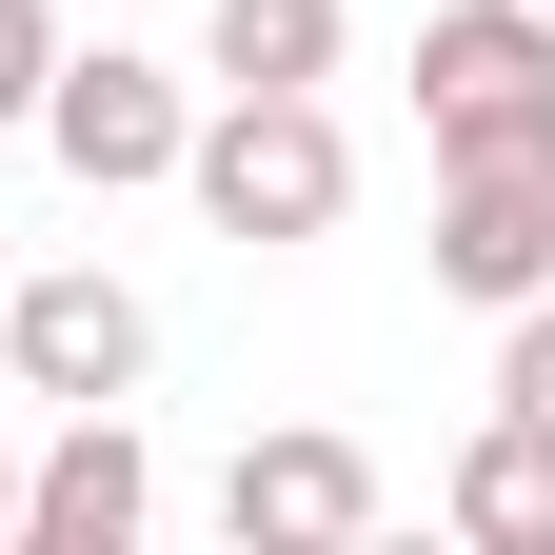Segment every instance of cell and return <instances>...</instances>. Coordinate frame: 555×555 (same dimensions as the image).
<instances>
[{
  "label": "cell",
  "instance_id": "obj_1",
  "mask_svg": "<svg viewBox=\"0 0 555 555\" xmlns=\"http://www.w3.org/2000/svg\"><path fill=\"white\" fill-rule=\"evenodd\" d=\"M179 179H198V219L219 238H337V198H358V139H337L318 80H219V119L179 139Z\"/></svg>",
  "mask_w": 555,
  "mask_h": 555
},
{
  "label": "cell",
  "instance_id": "obj_2",
  "mask_svg": "<svg viewBox=\"0 0 555 555\" xmlns=\"http://www.w3.org/2000/svg\"><path fill=\"white\" fill-rule=\"evenodd\" d=\"M416 139L437 159H555V21L535 0H437L416 21Z\"/></svg>",
  "mask_w": 555,
  "mask_h": 555
},
{
  "label": "cell",
  "instance_id": "obj_3",
  "mask_svg": "<svg viewBox=\"0 0 555 555\" xmlns=\"http://www.w3.org/2000/svg\"><path fill=\"white\" fill-rule=\"evenodd\" d=\"M139 358H159V318H139V278H100V258H60V278H21L0 298V377L21 397H139Z\"/></svg>",
  "mask_w": 555,
  "mask_h": 555
},
{
  "label": "cell",
  "instance_id": "obj_4",
  "mask_svg": "<svg viewBox=\"0 0 555 555\" xmlns=\"http://www.w3.org/2000/svg\"><path fill=\"white\" fill-rule=\"evenodd\" d=\"M40 139H60V179H80V198H139V179H179V139H198V100L159 80V60H80V40H60V80H40Z\"/></svg>",
  "mask_w": 555,
  "mask_h": 555
},
{
  "label": "cell",
  "instance_id": "obj_5",
  "mask_svg": "<svg viewBox=\"0 0 555 555\" xmlns=\"http://www.w3.org/2000/svg\"><path fill=\"white\" fill-rule=\"evenodd\" d=\"M139 516H159V456H139L119 397H80V416L21 456V555H119Z\"/></svg>",
  "mask_w": 555,
  "mask_h": 555
},
{
  "label": "cell",
  "instance_id": "obj_6",
  "mask_svg": "<svg viewBox=\"0 0 555 555\" xmlns=\"http://www.w3.org/2000/svg\"><path fill=\"white\" fill-rule=\"evenodd\" d=\"M219 516H238V555H337V535H377V456L358 437H238Z\"/></svg>",
  "mask_w": 555,
  "mask_h": 555
},
{
  "label": "cell",
  "instance_id": "obj_7",
  "mask_svg": "<svg viewBox=\"0 0 555 555\" xmlns=\"http://www.w3.org/2000/svg\"><path fill=\"white\" fill-rule=\"evenodd\" d=\"M437 278L476 318L555 278V159H437Z\"/></svg>",
  "mask_w": 555,
  "mask_h": 555
},
{
  "label": "cell",
  "instance_id": "obj_8",
  "mask_svg": "<svg viewBox=\"0 0 555 555\" xmlns=\"http://www.w3.org/2000/svg\"><path fill=\"white\" fill-rule=\"evenodd\" d=\"M456 535L476 555H555V416H496L456 456Z\"/></svg>",
  "mask_w": 555,
  "mask_h": 555
},
{
  "label": "cell",
  "instance_id": "obj_9",
  "mask_svg": "<svg viewBox=\"0 0 555 555\" xmlns=\"http://www.w3.org/2000/svg\"><path fill=\"white\" fill-rule=\"evenodd\" d=\"M198 60H219V80H337V0H219Z\"/></svg>",
  "mask_w": 555,
  "mask_h": 555
},
{
  "label": "cell",
  "instance_id": "obj_10",
  "mask_svg": "<svg viewBox=\"0 0 555 555\" xmlns=\"http://www.w3.org/2000/svg\"><path fill=\"white\" fill-rule=\"evenodd\" d=\"M496 416H555V278L496 298Z\"/></svg>",
  "mask_w": 555,
  "mask_h": 555
},
{
  "label": "cell",
  "instance_id": "obj_11",
  "mask_svg": "<svg viewBox=\"0 0 555 555\" xmlns=\"http://www.w3.org/2000/svg\"><path fill=\"white\" fill-rule=\"evenodd\" d=\"M40 80H60V21H40V0H0V119H40Z\"/></svg>",
  "mask_w": 555,
  "mask_h": 555
},
{
  "label": "cell",
  "instance_id": "obj_12",
  "mask_svg": "<svg viewBox=\"0 0 555 555\" xmlns=\"http://www.w3.org/2000/svg\"><path fill=\"white\" fill-rule=\"evenodd\" d=\"M0 535H21V456H0Z\"/></svg>",
  "mask_w": 555,
  "mask_h": 555
},
{
  "label": "cell",
  "instance_id": "obj_13",
  "mask_svg": "<svg viewBox=\"0 0 555 555\" xmlns=\"http://www.w3.org/2000/svg\"><path fill=\"white\" fill-rule=\"evenodd\" d=\"M535 21H555V0H535Z\"/></svg>",
  "mask_w": 555,
  "mask_h": 555
}]
</instances>
